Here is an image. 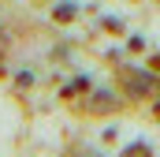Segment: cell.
Segmentation results:
<instances>
[{"instance_id":"1","label":"cell","mask_w":160,"mask_h":157,"mask_svg":"<svg viewBox=\"0 0 160 157\" xmlns=\"http://www.w3.org/2000/svg\"><path fill=\"white\" fill-rule=\"evenodd\" d=\"M71 15H75V4H60L56 8V19H71Z\"/></svg>"}]
</instances>
